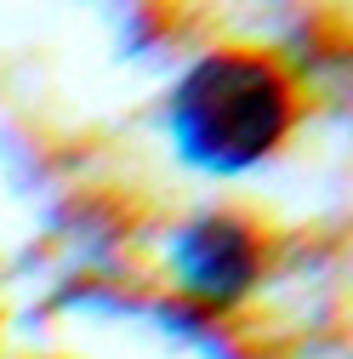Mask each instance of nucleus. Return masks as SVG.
Returning a JSON list of instances; mask_svg holds the SVG:
<instances>
[{"label":"nucleus","instance_id":"f257e3e1","mask_svg":"<svg viewBox=\"0 0 353 359\" xmlns=\"http://www.w3.org/2000/svg\"><path fill=\"white\" fill-rule=\"evenodd\" d=\"M291 126V86L268 57L216 52L188 69V80L171 97L176 149L205 171H245Z\"/></svg>","mask_w":353,"mask_h":359},{"label":"nucleus","instance_id":"f03ea898","mask_svg":"<svg viewBox=\"0 0 353 359\" xmlns=\"http://www.w3.org/2000/svg\"><path fill=\"white\" fill-rule=\"evenodd\" d=\"M176 274L205 302H234L256 280V234L234 217H205L176 234Z\"/></svg>","mask_w":353,"mask_h":359}]
</instances>
